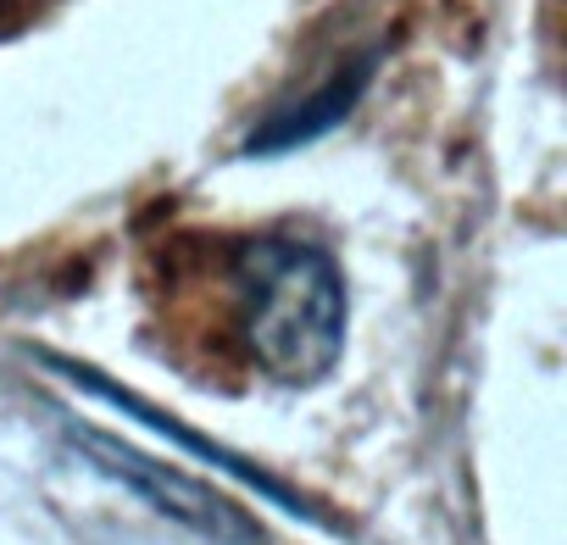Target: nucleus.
Wrapping results in <instances>:
<instances>
[{
  "instance_id": "1",
  "label": "nucleus",
  "mask_w": 567,
  "mask_h": 545,
  "mask_svg": "<svg viewBox=\"0 0 567 545\" xmlns=\"http://www.w3.org/2000/svg\"><path fill=\"white\" fill-rule=\"evenodd\" d=\"M239 285V323L250 362L284 384L312 390L334 373L346 351V279L323 245L296 234H261L234 261Z\"/></svg>"
},
{
  "instance_id": "2",
  "label": "nucleus",
  "mask_w": 567,
  "mask_h": 545,
  "mask_svg": "<svg viewBox=\"0 0 567 545\" xmlns=\"http://www.w3.org/2000/svg\"><path fill=\"white\" fill-rule=\"evenodd\" d=\"M68 440H73L106 479H117V484H123L128 495H140L151 512H162L167 523H178V528H189V534H200V539H217V545H256V539H261V528H256L228 495H217L212 484H200V479H189V473H178V467H167V462H156V456H145V451H134V445H123V440L90 429V423H68Z\"/></svg>"
},
{
  "instance_id": "3",
  "label": "nucleus",
  "mask_w": 567,
  "mask_h": 545,
  "mask_svg": "<svg viewBox=\"0 0 567 545\" xmlns=\"http://www.w3.org/2000/svg\"><path fill=\"white\" fill-rule=\"evenodd\" d=\"M373 73H379V51L351 56L346 68H334V73H329L318 90H307L301 101L272 106V112L245 134V156H284V151H296V145L323 140L334 123H346V117L357 112V101L368 95Z\"/></svg>"
},
{
  "instance_id": "4",
  "label": "nucleus",
  "mask_w": 567,
  "mask_h": 545,
  "mask_svg": "<svg viewBox=\"0 0 567 545\" xmlns=\"http://www.w3.org/2000/svg\"><path fill=\"white\" fill-rule=\"evenodd\" d=\"M51 368H56L62 379H73V384H84V390H95V395H106V401H112L117 412H128V418H140L145 429H156V434H173V440H184L189 451H200V456H212V462H223L228 473H239V479H250V484H256V490H261V495H267L272 506H284V512H296V517H323V512H318L312 501H301V495H290V490H284V484H278L272 473H261V467H250V462H239V456H228L223 445H212V440H200V434H189L184 423H173V418H162L156 407H145L140 395H128V390H117V384H112V379H101L95 368H73V362H56V357H51Z\"/></svg>"
}]
</instances>
